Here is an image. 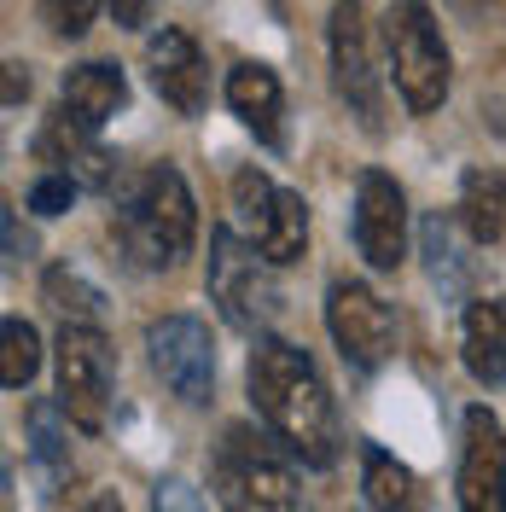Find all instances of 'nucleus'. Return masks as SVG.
<instances>
[{
    "mask_svg": "<svg viewBox=\"0 0 506 512\" xmlns=\"http://www.w3.org/2000/svg\"><path fill=\"white\" fill-rule=\"evenodd\" d=\"M251 402L262 425L280 437V448L291 460L326 472L338 460V408H332V390L320 379V367L309 361V350L285 344V338H256L251 350Z\"/></svg>",
    "mask_w": 506,
    "mask_h": 512,
    "instance_id": "obj_1",
    "label": "nucleus"
},
{
    "mask_svg": "<svg viewBox=\"0 0 506 512\" xmlns=\"http://www.w3.org/2000/svg\"><path fill=\"white\" fill-rule=\"evenodd\" d=\"M117 198V239L134 256V268H175L198 239V210H192V192L181 181L175 163H152V169H134L123 175Z\"/></svg>",
    "mask_w": 506,
    "mask_h": 512,
    "instance_id": "obj_2",
    "label": "nucleus"
},
{
    "mask_svg": "<svg viewBox=\"0 0 506 512\" xmlns=\"http://www.w3.org/2000/svg\"><path fill=\"white\" fill-rule=\"evenodd\" d=\"M216 495L227 512H303L297 472L251 425H227L216 443Z\"/></svg>",
    "mask_w": 506,
    "mask_h": 512,
    "instance_id": "obj_3",
    "label": "nucleus"
},
{
    "mask_svg": "<svg viewBox=\"0 0 506 512\" xmlns=\"http://www.w3.org/2000/svg\"><path fill=\"white\" fill-rule=\"evenodd\" d=\"M384 47H390V76H396V94L408 111H437L448 99V47H443V30L431 18L425 0H396L384 12Z\"/></svg>",
    "mask_w": 506,
    "mask_h": 512,
    "instance_id": "obj_4",
    "label": "nucleus"
},
{
    "mask_svg": "<svg viewBox=\"0 0 506 512\" xmlns=\"http://www.w3.org/2000/svg\"><path fill=\"white\" fill-rule=\"evenodd\" d=\"M233 216H239V227L251 233L256 251L274 268H291L309 251V204H303V192L274 187L262 169H239L233 175Z\"/></svg>",
    "mask_w": 506,
    "mask_h": 512,
    "instance_id": "obj_5",
    "label": "nucleus"
},
{
    "mask_svg": "<svg viewBox=\"0 0 506 512\" xmlns=\"http://www.w3.org/2000/svg\"><path fill=\"white\" fill-rule=\"evenodd\" d=\"M268 268H274V262L256 256V245H245L233 227H216V233H210V303L222 309L227 326H239V332L268 326L274 303H280Z\"/></svg>",
    "mask_w": 506,
    "mask_h": 512,
    "instance_id": "obj_6",
    "label": "nucleus"
},
{
    "mask_svg": "<svg viewBox=\"0 0 506 512\" xmlns=\"http://www.w3.org/2000/svg\"><path fill=\"white\" fill-rule=\"evenodd\" d=\"M53 373H59V408L76 431H105L111 425V344L99 326H59L53 344Z\"/></svg>",
    "mask_w": 506,
    "mask_h": 512,
    "instance_id": "obj_7",
    "label": "nucleus"
},
{
    "mask_svg": "<svg viewBox=\"0 0 506 512\" xmlns=\"http://www.w3.org/2000/svg\"><path fill=\"white\" fill-rule=\"evenodd\" d=\"M326 47H332V82H338V99L349 105V117L367 134H384V82L373 70V35H367L361 0H338L332 6Z\"/></svg>",
    "mask_w": 506,
    "mask_h": 512,
    "instance_id": "obj_8",
    "label": "nucleus"
},
{
    "mask_svg": "<svg viewBox=\"0 0 506 512\" xmlns=\"http://www.w3.org/2000/svg\"><path fill=\"white\" fill-rule=\"evenodd\" d=\"M326 326H332V338H338L349 367L373 373L396 350V315H390V303L379 291L361 286V280H332V291H326Z\"/></svg>",
    "mask_w": 506,
    "mask_h": 512,
    "instance_id": "obj_9",
    "label": "nucleus"
},
{
    "mask_svg": "<svg viewBox=\"0 0 506 512\" xmlns=\"http://www.w3.org/2000/svg\"><path fill=\"white\" fill-rule=\"evenodd\" d=\"M35 158L53 163V175H70L76 187L88 192H117L123 187V169H117V152L99 140L94 123H82L70 105H53V117L35 128Z\"/></svg>",
    "mask_w": 506,
    "mask_h": 512,
    "instance_id": "obj_10",
    "label": "nucleus"
},
{
    "mask_svg": "<svg viewBox=\"0 0 506 512\" xmlns=\"http://www.w3.org/2000/svg\"><path fill=\"white\" fill-rule=\"evenodd\" d=\"M146 350H152L158 379L169 384L181 402H192V408H204V402H210V390H216V344H210L204 320H192V315L152 320Z\"/></svg>",
    "mask_w": 506,
    "mask_h": 512,
    "instance_id": "obj_11",
    "label": "nucleus"
},
{
    "mask_svg": "<svg viewBox=\"0 0 506 512\" xmlns=\"http://www.w3.org/2000/svg\"><path fill=\"white\" fill-rule=\"evenodd\" d=\"M355 251L379 274H396L408 256V198L384 169H367L355 181Z\"/></svg>",
    "mask_w": 506,
    "mask_h": 512,
    "instance_id": "obj_12",
    "label": "nucleus"
},
{
    "mask_svg": "<svg viewBox=\"0 0 506 512\" xmlns=\"http://www.w3.org/2000/svg\"><path fill=\"white\" fill-rule=\"evenodd\" d=\"M460 512H506V431L489 408L460 419Z\"/></svg>",
    "mask_w": 506,
    "mask_h": 512,
    "instance_id": "obj_13",
    "label": "nucleus"
},
{
    "mask_svg": "<svg viewBox=\"0 0 506 512\" xmlns=\"http://www.w3.org/2000/svg\"><path fill=\"white\" fill-rule=\"evenodd\" d=\"M146 70H152V88L163 94V105H175L181 117H198L210 105V64H204V53L187 30L163 24L146 41Z\"/></svg>",
    "mask_w": 506,
    "mask_h": 512,
    "instance_id": "obj_14",
    "label": "nucleus"
},
{
    "mask_svg": "<svg viewBox=\"0 0 506 512\" xmlns=\"http://www.w3.org/2000/svg\"><path fill=\"white\" fill-rule=\"evenodd\" d=\"M227 105L262 146H274V152L285 146V94L268 64H233L227 70Z\"/></svg>",
    "mask_w": 506,
    "mask_h": 512,
    "instance_id": "obj_15",
    "label": "nucleus"
},
{
    "mask_svg": "<svg viewBox=\"0 0 506 512\" xmlns=\"http://www.w3.org/2000/svg\"><path fill=\"white\" fill-rule=\"evenodd\" d=\"M460 350L477 384H506V297H472L460 320Z\"/></svg>",
    "mask_w": 506,
    "mask_h": 512,
    "instance_id": "obj_16",
    "label": "nucleus"
},
{
    "mask_svg": "<svg viewBox=\"0 0 506 512\" xmlns=\"http://www.w3.org/2000/svg\"><path fill=\"white\" fill-rule=\"evenodd\" d=\"M59 105H70L82 123H105V117H117L128 105V82H123V70L117 64H70L64 70V82H59Z\"/></svg>",
    "mask_w": 506,
    "mask_h": 512,
    "instance_id": "obj_17",
    "label": "nucleus"
},
{
    "mask_svg": "<svg viewBox=\"0 0 506 512\" xmlns=\"http://www.w3.org/2000/svg\"><path fill=\"white\" fill-rule=\"evenodd\" d=\"M460 222L477 245H506V169L477 163L460 175Z\"/></svg>",
    "mask_w": 506,
    "mask_h": 512,
    "instance_id": "obj_18",
    "label": "nucleus"
},
{
    "mask_svg": "<svg viewBox=\"0 0 506 512\" xmlns=\"http://www.w3.org/2000/svg\"><path fill=\"white\" fill-rule=\"evenodd\" d=\"M361 489H367V507L373 512H419V483H413V472L396 454H384L379 443L361 448Z\"/></svg>",
    "mask_w": 506,
    "mask_h": 512,
    "instance_id": "obj_19",
    "label": "nucleus"
},
{
    "mask_svg": "<svg viewBox=\"0 0 506 512\" xmlns=\"http://www.w3.org/2000/svg\"><path fill=\"white\" fill-rule=\"evenodd\" d=\"M41 297H47V309H53L64 326H99V315H105L99 286H88L76 268H47V274H41Z\"/></svg>",
    "mask_w": 506,
    "mask_h": 512,
    "instance_id": "obj_20",
    "label": "nucleus"
},
{
    "mask_svg": "<svg viewBox=\"0 0 506 512\" xmlns=\"http://www.w3.org/2000/svg\"><path fill=\"white\" fill-rule=\"evenodd\" d=\"M24 425H30L35 466H41V472H47V483L59 489V483L70 478V443H64V425H59V402H30Z\"/></svg>",
    "mask_w": 506,
    "mask_h": 512,
    "instance_id": "obj_21",
    "label": "nucleus"
},
{
    "mask_svg": "<svg viewBox=\"0 0 506 512\" xmlns=\"http://www.w3.org/2000/svg\"><path fill=\"white\" fill-rule=\"evenodd\" d=\"M35 367H41V338H35V326L24 315H6L0 326V384L6 390H24L35 379Z\"/></svg>",
    "mask_w": 506,
    "mask_h": 512,
    "instance_id": "obj_22",
    "label": "nucleus"
},
{
    "mask_svg": "<svg viewBox=\"0 0 506 512\" xmlns=\"http://www.w3.org/2000/svg\"><path fill=\"white\" fill-rule=\"evenodd\" d=\"M425 256H431V274H437L443 286H460V280H466L460 245H454V222H448V216H431V222H425Z\"/></svg>",
    "mask_w": 506,
    "mask_h": 512,
    "instance_id": "obj_23",
    "label": "nucleus"
},
{
    "mask_svg": "<svg viewBox=\"0 0 506 512\" xmlns=\"http://www.w3.org/2000/svg\"><path fill=\"white\" fill-rule=\"evenodd\" d=\"M99 18V0H41V24L64 41H76V35H88V24Z\"/></svg>",
    "mask_w": 506,
    "mask_h": 512,
    "instance_id": "obj_24",
    "label": "nucleus"
},
{
    "mask_svg": "<svg viewBox=\"0 0 506 512\" xmlns=\"http://www.w3.org/2000/svg\"><path fill=\"white\" fill-rule=\"evenodd\" d=\"M70 198H76V181L47 169V175L30 187V210H35V216H64V210H70Z\"/></svg>",
    "mask_w": 506,
    "mask_h": 512,
    "instance_id": "obj_25",
    "label": "nucleus"
},
{
    "mask_svg": "<svg viewBox=\"0 0 506 512\" xmlns=\"http://www.w3.org/2000/svg\"><path fill=\"white\" fill-rule=\"evenodd\" d=\"M152 512H204V495L187 478H163L152 489Z\"/></svg>",
    "mask_w": 506,
    "mask_h": 512,
    "instance_id": "obj_26",
    "label": "nucleus"
},
{
    "mask_svg": "<svg viewBox=\"0 0 506 512\" xmlns=\"http://www.w3.org/2000/svg\"><path fill=\"white\" fill-rule=\"evenodd\" d=\"M152 6H158V0H111V12H117L123 30H140V24L152 18Z\"/></svg>",
    "mask_w": 506,
    "mask_h": 512,
    "instance_id": "obj_27",
    "label": "nucleus"
},
{
    "mask_svg": "<svg viewBox=\"0 0 506 512\" xmlns=\"http://www.w3.org/2000/svg\"><path fill=\"white\" fill-rule=\"evenodd\" d=\"M30 251H35V239L18 227V210H6V256H12V262H24Z\"/></svg>",
    "mask_w": 506,
    "mask_h": 512,
    "instance_id": "obj_28",
    "label": "nucleus"
},
{
    "mask_svg": "<svg viewBox=\"0 0 506 512\" xmlns=\"http://www.w3.org/2000/svg\"><path fill=\"white\" fill-rule=\"evenodd\" d=\"M18 99H30V70L6 64V105H18Z\"/></svg>",
    "mask_w": 506,
    "mask_h": 512,
    "instance_id": "obj_29",
    "label": "nucleus"
},
{
    "mask_svg": "<svg viewBox=\"0 0 506 512\" xmlns=\"http://www.w3.org/2000/svg\"><path fill=\"white\" fill-rule=\"evenodd\" d=\"M82 512H123V501H117V495H111V489H99L94 501H88V507Z\"/></svg>",
    "mask_w": 506,
    "mask_h": 512,
    "instance_id": "obj_30",
    "label": "nucleus"
}]
</instances>
